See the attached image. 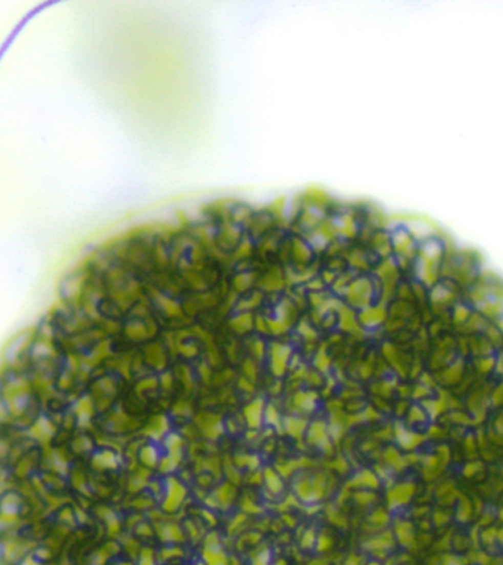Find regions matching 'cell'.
I'll use <instances>...</instances> for the list:
<instances>
[{"label":"cell","instance_id":"1","mask_svg":"<svg viewBox=\"0 0 503 565\" xmlns=\"http://www.w3.org/2000/svg\"><path fill=\"white\" fill-rule=\"evenodd\" d=\"M261 402H255L252 407H249L247 409H246V415H247V418H249V422H250V426H253V427H256V426H259V419H261Z\"/></svg>","mask_w":503,"mask_h":565}]
</instances>
